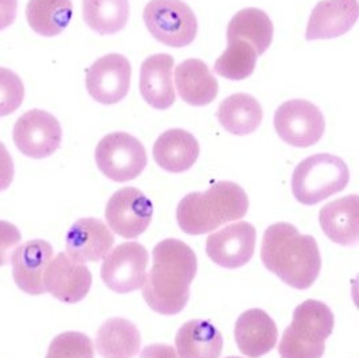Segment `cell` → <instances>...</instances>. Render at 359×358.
<instances>
[{
	"mask_svg": "<svg viewBox=\"0 0 359 358\" xmlns=\"http://www.w3.org/2000/svg\"><path fill=\"white\" fill-rule=\"evenodd\" d=\"M196 270V253L183 241L167 239L155 245L152 268L143 286L148 306L163 315L180 312L187 305Z\"/></svg>",
	"mask_w": 359,
	"mask_h": 358,
	"instance_id": "1",
	"label": "cell"
},
{
	"mask_svg": "<svg viewBox=\"0 0 359 358\" xmlns=\"http://www.w3.org/2000/svg\"><path fill=\"white\" fill-rule=\"evenodd\" d=\"M262 260L266 270L297 290L311 287L322 267L316 240L309 234H300L287 223L273 224L265 230Z\"/></svg>",
	"mask_w": 359,
	"mask_h": 358,
	"instance_id": "2",
	"label": "cell"
},
{
	"mask_svg": "<svg viewBox=\"0 0 359 358\" xmlns=\"http://www.w3.org/2000/svg\"><path fill=\"white\" fill-rule=\"evenodd\" d=\"M249 199L244 189L234 182L221 180L203 193H190L177 209L180 229L189 234H203L243 218Z\"/></svg>",
	"mask_w": 359,
	"mask_h": 358,
	"instance_id": "3",
	"label": "cell"
},
{
	"mask_svg": "<svg viewBox=\"0 0 359 358\" xmlns=\"http://www.w3.org/2000/svg\"><path fill=\"white\" fill-rule=\"evenodd\" d=\"M334 329V315L330 307L319 300H306L294 312L278 343L281 358H320L325 342Z\"/></svg>",
	"mask_w": 359,
	"mask_h": 358,
	"instance_id": "4",
	"label": "cell"
},
{
	"mask_svg": "<svg viewBox=\"0 0 359 358\" xmlns=\"http://www.w3.org/2000/svg\"><path fill=\"white\" fill-rule=\"evenodd\" d=\"M350 171L339 157L316 154L297 164L292 174V193L304 205H316L347 186Z\"/></svg>",
	"mask_w": 359,
	"mask_h": 358,
	"instance_id": "5",
	"label": "cell"
},
{
	"mask_svg": "<svg viewBox=\"0 0 359 358\" xmlns=\"http://www.w3.org/2000/svg\"><path fill=\"white\" fill-rule=\"evenodd\" d=\"M143 19L151 35L171 48L189 46L198 33L196 14L182 0H151Z\"/></svg>",
	"mask_w": 359,
	"mask_h": 358,
	"instance_id": "6",
	"label": "cell"
},
{
	"mask_svg": "<svg viewBox=\"0 0 359 358\" xmlns=\"http://www.w3.org/2000/svg\"><path fill=\"white\" fill-rule=\"evenodd\" d=\"M100 171L114 182L137 178L147 166L144 146L127 132H114L104 136L96 148Z\"/></svg>",
	"mask_w": 359,
	"mask_h": 358,
	"instance_id": "7",
	"label": "cell"
},
{
	"mask_svg": "<svg viewBox=\"0 0 359 358\" xmlns=\"http://www.w3.org/2000/svg\"><path fill=\"white\" fill-rule=\"evenodd\" d=\"M147 249L136 241H128L112 249L101 265V279L117 293L143 289L147 277Z\"/></svg>",
	"mask_w": 359,
	"mask_h": 358,
	"instance_id": "8",
	"label": "cell"
},
{
	"mask_svg": "<svg viewBox=\"0 0 359 358\" xmlns=\"http://www.w3.org/2000/svg\"><path fill=\"white\" fill-rule=\"evenodd\" d=\"M275 128L287 145L311 147L322 139L326 120L320 110L310 101L290 100L278 107Z\"/></svg>",
	"mask_w": 359,
	"mask_h": 358,
	"instance_id": "9",
	"label": "cell"
},
{
	"mask_svg": "<svg viewBox=\"0 0 359 358\" xmlns=\"http://www.w3.org/2000/svg\"><path fill=\"white\" fill-rule=\"evenodd\" d=\"M13 136L23 155L43 159L61 146L62 128L53 114L42 110H32L18 119Z\"/></svg>",
	"mask_w": 359,
	"mask_h": 358,
	"instance_id": "10",
	"label": "cell"
},
{
	"mask_svg": "<svg viewBox=\"0 0 359 358\" xmlns=\"http://www.w3.org/2000/svg\"><path fill=\"white\" fill-rule=\"evenodd\" d=\"M154 214L152 202L135 187H124L109 198L105 218L109 228L124 239H136L146 232Z\"/></svg>",
	"mask_w": 359,
	"mask_h": 358,
	"instance_id": "11",
	"label": "cell"
},
{
	"mask_svg": "<svg viewBox=\"0 0 359 358\" xmlns=\"http://www.w3.org/2000/svg\"><path fill=\"white\" fill-rule=\"evenodd\" d=\"M131 84V64L121 54H107L86 73V89L93 100L104 105L120 102Z\"/></svg>",
	"mask_w": 359,
	"mask_h": 358,
	"instance_id": "12",
	"label": "cell"
},
{
	"mask_svg": "<svg viewBox=\"0 0 359 358\" xmlns=\"http://www.w3.org/2000/svg\"><path fill=\"white\" fill-rule=\"evenodd\" d=\"M45 291L64 303L82 300L92 287V274L82 263L61 252L50 260L43 275Z\"/></svg>",
	"mask_w": 359,
	"mask_h": 358,
	"instance_id": "13",
	"label": "cell"
},
{
	"mask_svg": "<svg viewBox=\"0 0 359 358\" xmlns=\"http://www.w3.org/2000/svg\"><path fill=\"white\" fill-rule=\"evenodd\" d=\"M256 246V229L245 221L231 224L210 234L206 252L224 268H238L252 259Z\"/></svg>",
	"mask_w": 359,
	"mask_h": 358,
	"instance_id": "14",
	"label": "cell"
},
{
	"mask_svg": "<svg viewBox=\"0 0 359 358\" xmlns=\"http://www.w3.org/2000/svg\"><path fill=\"white\" fill-rule=\"evenodd\" d=\"M114 243L112 232L98 218H81L66 234L67 255L82 264L102 260Z\"/></svg>",
	"mask_w": 359,
	"mask_h": 358,
	"instance_id": "15",
	"label": "cell"
},
{
	"mask_svg": "<svg viewBox=\"0 0 359 358\" xmlns=\"http://www.w3.org/2000/svg\"><path fill=\"white\" fill-rule=\"evenodd\" d=\"M53 259V246L41 239L19 245L13 258V277L23 293L41 295L46 293L43 275Z\"/></svg>",
	"mask_w": 359,
	"mask_h": 358,
	"instance_id": "16",
	"label": "cell"
},
{
	"mask_svg": "<svg viewBox=\"0 0 359 358\" xmlns=\"http://www.w3.org/2000/svg\"><path fill=\"white\" fill-rule=\"evenodd\" d=\"M357 0H322L311 13L306 38L331 39L351 30L358 20Z\"/></svg>",
	"mask_w": 359,
	"mask_h": 358,
	"instance_id": "17",
	"label": "cell"
},
{
	"mask_svg": "<svg viewBox=\"0 0 359 358\" xmlns=\"http://www.w3.org/2000/svg\"><path fill=\"white\" fill-rule=\"evenodd\" d=\"M234 337L243 354L250 358L262 357L275 347L278 327L265 311L248 310L237 319Z\"/></svg>",
	"mask_w": 359,
	"mask_h": 358,
	"instance_id": "18",
	"label": "cell"
},
{
	"mask_svg": "<svg viewBox=\"0 0 359 358\" xmlns=\"http://www.w3.org/2000/svg\"><path fill=\"white\" fill-rule=\"evenodd\" d=\"M174 58L170 54H154L142 64L140 93L155 110H167L175 102L172 84Z\"/></svg>",
	"mask_w": 359,
	"mask_h": 358,
	"instance_id": "19",
	"label": "cell"
},
{
	"mask_svg": "<svg viewBox=\"0 0 359 358\" xmlns=\"http://www.w3.org/2000/svg\"><path fill=\"white\" fill-rule=\"evenodd\" d=\"M320 227L334 243L354 245L359 239V197H343L322 208Z\"/></svg>",
	"mask_w": 359,
	"mask_h": 358,
	"instance_id": "20",
	"label": "cell"
},
{
	"mask_svg": "<svg viewBox=\"0 0 359 358\" xmlns=\"http://www.w3.org/2000/svg\"><path fill=\"white\" fill-rule=\"evenodd\" d=\"M199 155V145L187 131L174 128L163 132L154 145V158L168 173H184L193 167Z\"/></svg>",
	"mask_w": 359,
	"mask_h": 358,
	"instance_id": "21",
	"label": "cell"
},
{
	"mask_svg": "<svg viewBox=\"0 0 359 358\" xmlns=\"http://www.w3.org/2000/svg\"><path fill=\"white\" fill-rule=\"evenodd\" d=\"M175 84L180 98L193 105L205 107L217 98L218 82L202 60L190 58L175 69Z\"/></svg>",
	"mask_w": 359,
	"mask_h": 358,
	"instance_id": "22",
	"label": "cell"
},
{
	"mask_svg": "<svg viewBox=\"0 0 359 358\" xmlns=\"http://www.w3.org/2000/svg\"><path fill=\"white\" fill-rule=\"evenodd\" d=\"M175 345L180 358H219L224 340L210 322L193 319L178 330Z\"/></svg>",
	"mask_w": 359,
	"mask_h": 358,
	"instance_id": "23",
	"label": "cell"
},
{
	"mask_svg": "<svg viewBox=\"0 0 359 358\" xmlns=\"http://www.w3.org/2000/svg\"><path fill=\"white\" fill-rule=\"evenodd\" d=\"M137 327L123 318H111L98 329L96 349L102 358H133L140 350Z\"/></svg>",
	"mask_w": 359,
	"mask_h": 358,
	"instance_id": "24",
	"label": "cell"
},
{
	"mask_svg": "<svg viewBox=\"0 0 359 358\" xmlns=\"http://www.w3.org/2000/svg\"><path fill=\"white\" fill-rule=\"evenodd\" d=\"M262 114V105L256 98L246 93H236L221 102L217 119L228 132L243 136L260 127Z\"/></svg>",
	"mask_w": 359,
	"mask_h": 358,
	"instance_id": "25",
	"label": "cell"
},
{
	"mask_svg": "<svg viewBox=\"0 0 359 358\" xmlns=\"http://www.w3.org/2000/svg\"><path fill=\"white\" fill-rule=\"evenodd\" d=\"M236 38L249 42L257 55H262L273 38L272 20L259 8L241 10L231 18L228 26V39Z\"/></svg>",
	"mask_w": 359,
	"mask_h": 358,
	"instance_id": "26",
	"label": "cell"
},
{
	"mask_svg": "<svg viewBox=\"0 0 359 358\" xmlns=\"http://www.w3.org/2000/svg\"><path fill=\"white\" fill-rule=\"evenodd\" d=\"M30 27L42 37L60 35L73 17L72 0H30L26 7Z\"/></svg>",
	"mask_w": 359,
	"mask_h": 358,
	"instance_id": "27",
	"label": "cell"
},
{
	"mask_svg": "<svg viewBox=\"0 0 359 358\" xmlns=\"http://www.w3.org/2000/svg\"><path fill=\"white\" fill-rule=\"evenodd\" d=\"M82 15L85 23L101 35L121 32L130 18L128 0H83Z\"/></svg>",
	"mask_w": 359,
	"mask_h": 358,
	"instance_id": "28",
	"label": "cell"
},
{
	"mask_svg": "<svg viewBox=\"0 0 359 358\" xmlns=\"http://www.w3.org/2000/svg\"><path fill=\"white\" fill-rule=\"evenodd\" d=\"M257 53L243 39H228V48L215 61L214 72L228 80L240 81L248 79L256 67Z\"/></svg>",
	"mask_w": 359,
	"mask_h": 358,
	"instance_id": "29",
	"label": "cell"
},
{
	"mask_svg": "<svg viewBox=\"0 0 359 358\" xmlns=\"http://www.w3.org/2000/svg\"><path fill=\"white\" fill-rule=\"evenodd\" d=\"M46 358H95V347L88 336L66 331L51 341Z\"/></svg>",
	"mask_w": 359,
	"mask_h": 358,
	"instance_id": "30",
	"label": "cell"
},
{
	"mask_svg": "<svg viewBox=\"0 0 359 358\" xmlns=\"http://www.w3.org/2000/svg\"><path fill=\"white\" fill-rule=\"evenodd\" d=\"M25 98V85L15 72L0 67V117L14 114Z\"/></svg>",
	"mask_w": 359,
	"mask_h": 358,
	"instance_id": "31",
	"label": "cell"
},
{
	"mask_svg": "<svg viewBox=\"0 0 359 358\" xmlns=\"http://www.w3.org/2000/svg\"><path fill=\"white\" fill-rule=\"evenodd\" d=\"M22 236L19 229L7 221H0V267L11 263V258L20 245Z\"/></svg>",
	"mask_w": 359,
	"mask_h": 358,
	"instance_id": "32",
	"label": "cell"
},
{
	"mask_svg": "<svg viewBox=\"0 0 359 358\" xmlns=\"http://www.w3.org/2000/svg\"><path fill=\"white\" fill-rule=\"evenodd\" d=\"M14 162L6 146L0 142V192L10 187L14 179Z\"/></svg>",
	"mask_w": 359,
	"mask_h": 358,
	"instance_id": "33",
	"label": "cell"
},
{
	"mask_svg": "<svg viewBox=\"0 0 359 358\" xmlns=\"http://www.w3.org/2000/svg\"><path fill=\"white\" fill-rule=\"evenodd\" d=\"M17 11L18 0H0V32L14 23Z\"/></svg>",
	"mask_w": 359,
	"mask_h": 358,
	"instance_id": "34",
	"label": "cell"
},
{
	"mask_svg": "<svg viewBox=\"0 0 359 358\" xmlns=\"http://www.w3.org/2000/svg\"><path fill=\"white\" fill-rule=\"evenodd\" d=\"M140 358H180L175 349L171 347L170 345H162V343H155L149 345L142 353Z\"/></svg>",
	"mask_w": 359,
	"mask_h": 358,
	"instance_id": "35",
	"label": "cell"
},
{
	"mask_svg": "<svg viewBox=\"0 0 359 358\" xmlns=\"http://www.w3.org/2000/svg\"><path fill=\"white\" fill-rule=\"evenodd\" d=\"M229 358H240V357H229Z\"/></svg>",
	"mask_w": 359,
	"mask_h": 358,
	"instance_id": "36",
	"label": "cell"
}]
</instances>
